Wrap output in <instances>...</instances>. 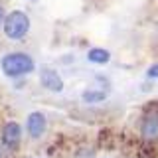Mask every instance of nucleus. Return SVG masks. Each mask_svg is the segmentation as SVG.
Instances as JSON below:
<instances>
[{"label":"nucleus","mask_w":158,"mask_h":158,"mask_svg":"<svg viewBox=\"0 0 158 158\" xmlns=\"http://www.w3.org/2000/svg\"><path fill=\"white\" fill-rule=\"evenodd\" d=\"M2 28H4L6 38H10V40H22L30 32V18L22 12V10H14V12H10L6 16Z\"/></svg>","instance_id":"obj_2"},{"label":"nucleus","mask_w":158,"mask_h":158,"mask_svg":"<svg viewBox=\"0 0 158 158\" xmlns=\"http://www.w3.org/2000/svg\"><path fill=\"white\" fill-rule=\"evenodd\" d=\"M46 128H48V121H46V117H44V113H40V111L30 113L28 118H26V131H28L30 136L40 138L46 132Z\"/></svg>","instance_id":"obj_3"},{"label":"nucleus","mask_w":158,"mask_h":158,"mask_svg":"<svg viewBox=\"0 0 158 158\" xmlns=\"http://www.w3.org/2000/svg\"><path fill=\"white\" fill-rule=\"evenodd\" d=\"M146 77L148 79H156L158 77V63H152V65L146 69Z\"/></svg>","instance_id":"obj_9"},{"label":"nucleus","mask_w":158,"mask_h":158,"mask_svg":"<svg viewBox=\"0 0 158 158\" xmlns=\"http://www.w3.org/2000/svg\"><path fill=\"white\" fill-rule=\"evenodd\" d=\"M8 156V152H6V146L2 144V142H0V158H6Z\"/></svg>","instance_id":"obj_11"},{"label":"nucleus","mask_w":158,"mask_h":158,"mask_svg":"<svg viewBox=\"0 0 158 158\" xmlns=\"http://www.w3.org/2000/svg\"><path fill=\"white\" fill-rule=\"evenodd\" d=\"M2 65V73L6 77H22V75H28L36 69V63L34 59L28 56V53H22V52H12V53H6L0 61Z\"/></svg>","instance_id":"obj_1"},{"label":"nucleus","mask_w":158,"mask_h":158,"mask_svg":"<svg viewBox=\"0 0 158 158\" xmlns=\"http://www.w3.org/2000/svg\"><path fill=\"white\" fill-rule=\"evenodd\" d=\"M142 136L146 140H154L158 136V113H148L142 121Z\"/></svg>","instance_id":"obj_6"},{"label":"nucleus","mask_w":158,"mask_h":158,"mask_svg":"<svg viewBox=\"0 0 158 158\" xmlns=\"http://www.w3.org/2000/svg\"><path fill=\"white\" fill-rule=\"evenodd\" d=\"M81 99L85 103H101L107 99V93L105 91H99V89H87V91H83Z\"/></svg>","instance_id":"obj_8"},{"label":"nucleus","mask_w":158,"mask_h":158,"mask_svg":"<svg viewBox=\"0 0 158 158\" xmlns=\"http://www.w3.org/2000/svg\"><path fill=\"white\" fill-rule=\"evenodd\" d=\"M87 59L91 63H97V65H105V63H109V59H111V53L103 48H93L87 52Z\"/></svg>","instance_id":"obj_7"},{"label":"nucleus","mask_w":158,"mask_h":158,"mask_svg":"<svg viewBox=\"0 0 158 158\" xmlns=\"http://www.w3.org/2000/svg\"><path fill=\"white\" fill-rule=\"evenodd\" d=\"M40 83H42L48 91H53V93L63 91V79L59 77V73L52 67H44L42 71H40Z\"/></svg>","instance_id":"obj_4"},{"label":"nucleus","mask_w":158,"mask_h":158,"mask_svg":"<svg viewBox=\"0 0 158 158\" xmlns=\"http://www.w3.org/2000/svg\"><path fill=\"white\" fill-rule=\"evenodd\" d=\"M20 138H22V127L16 121L6 123L2 128V144L12 150V148H16L20 144Z\"/></svg>","instance_id":"obj_5"},{"label":"nucleus","mask_w":158,"mask_h":158,"mask_svg":"<svg viewBox=\"0 0 158 158\" xmlns=\"http://www.w3.org/2000/svg\"><path fill=\"white\" fill-rule=\"evenodd\" d=\"M4 20H6V12H4V8L0 6V26H4Z\"/></svg>","instance_id":"obj_10"}]
</instances>
